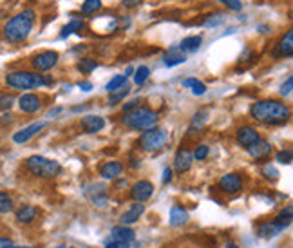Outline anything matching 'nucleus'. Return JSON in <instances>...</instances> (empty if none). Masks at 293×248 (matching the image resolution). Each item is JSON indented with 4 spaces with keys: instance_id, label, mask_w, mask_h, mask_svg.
Masks as SVG:
<instances>
[{
    "instance_id": "nucleus-1",
    "label": "nucleus",
    "mask_w": 293,
    "mask_h": 248,
    "mask_svg": "<svg viewBox=\"0 0 293 248\" xmlns=\"http://www.w3.org/2000/svg\"><path fill=\"white\" fill-rule=\"evenodd\" d=\"M252 116L264 125H281L288 121L289 109L286 104L279 100H261L250 109Z\"/></svg>"
},
{
    "instance_id": "nucleus-2",
    "label": "nucleus",
    "mask_w": 293,
    "mask_h": 248,
    "mask_svg": "<svg viewBox=\"0 0 293 248\" xmlns=\"http://www.w3.org/2000/svg\"><path fill=\"white\" fill-rule=\"evenodd\" d=\"M35 26V11L26 9V11L18 13L4 26V38L9 44H20L29 36Z\"/></svg>"
},
{
    "instance_id": "nucleus-3",
    "label": "nucleus",
    "mask_w": 293,
    "mask_h": 248,
    "mask_svg": "<svg viewBox=\"0 0 293 248\" xmlns=\"http://www.w3.org/2000/svg\"><path fill=\"white\" fill-rule=\"evenodd\" d=\"M6 84L15 91H31L51 84V78L31 71H11L6 75Z\"/></svg>"
},
{
    "instance_id": "nucleus-4",
    "label": "nucleus",
    "mask_w": 293,
    "mask_h": 248,
    "mask_svg": "<svg viewBox=\"0 0 293 248\" xmlns=\"http://www.w3.org/2000/svg\"><path fill=\"white\" fill-rule=\"evenodd\" d=\"M123 123L129 129H134V131H149V129H154L156 123H158V114L152 109L136 107L132 111L125 112Z\"/></svg>"
},
{
    "instance_id": "nucleus-5",
    "label": "nucleus",
    "mask_w": 293,
    "mask_h": 248,
    "mask_svg": "<svg viewBox=\"0 0 293 248\" xmlns=\"http://www.w3.org/2000/svg\"><path fill=\"white\" fill-rule=\"evenodd\" d=\"M26 168H28V172H31L36 178H55L62 172L58 161L44 156H29L26 160Z\"/></svg>"
},
{
    "instance_id": "nucleus-6",
    "label": "nucleus",
    "mask_w": 293,
    "mask_h": 248,
    "mask_svg": "<svg viewBox=\"0 0 293 248\" xmlns=\"http://www.w3.org/2000/svg\"><path fill=\"white\" fill-rule=\"evenodd\" d=\"M166 141H168V132H166L165 129H156V127L145 131L141 134V138H139L141 148H145V151L149 152L163 148L166 145Z\"/></svg>"
},
{
    "instance_id": "nucleus-7",
    "label": "nucleus",
    "mask_w": 293,
    "mask_h": 248,
    "mask_svg": "<svg viewBox=\"0 0 293 248\" xmlns=\"http://www.w3.org/2000/svg\"><path fill=\"white\" fill-rule=\"evenodd\" d=\"M56 64H58V53L56 51H42L31 58V65L40 72L49 71V69H53Z\"/></svg>"
},
{
    "instance_id": "nucleus-8",
    "label": "nucleus",
    "mask_w": 293,
    "mask_h": 248,
    "mask_svg": "<svg viewBox=\"0 0 293 248\" xmlns=\"http://www.w3.org/2000/svg\"><path fill=\"white\" fill-rule=\"evenodd\" d=\"M152 194H154V185L151 181H138V183L132 185L131 188V197L136 203H143V201L151 200Z\"/></svg>"
},
{
    "instance_id": "nucleus-9",
    "label": "nucleus",
    "mask_w": 293,
    "mask_h": 248,
    "mask_svg": "<svg viewBox=\"0 0 293 248\" xmlns=\"http://www.w3.org/2000/svg\"><path fill=\"white\" fill-rule=\"evenodd\" d=\"M45 125H47V121H38V123H31V125H28V127L20 129L18 132L13 134V141L18 143V145L28 143V141L31 140V138H35L36 134L45 127Z\"/></svg>"
},
{
    "instance_id": "nucleus-10",
    "label": "nucleus",
    "mask_w": 293,
    "mask_h": 248,
    "mask_svg": "<svg viewBox=\"0 0 293 248\" xmlns=\"http://www.w3.org/2000/svg\"><path fill=\"white\" fill-rule=\"evenodd\" d=\"M219 188H221L223 192L226 194H237L242 190V180L239 174H225V176H221V180H219Z\"/></svg>"
},
{
    "instance_id": "nucleus-11",
    "label": "nucleus",
    "mask_w": 293,
    "mask_h": 248,
    "mask_svg": "<svg viewBox=\"0 0 293 248\" xmlns=\"http://www.w3.org/2000/svg\"><path fill=\"white\" fill-rule=\"evenodd\" d=\"M18 107L26 114H33V112H38L42 109V100L33 92H26V94H22L18 98Z\"/></svg>"
},
{
    "instance_id": "nucleus-12",
    "label": "nucleus",
    "mask_w": 293,
    "mask_h": 248,
    "mask_svg": "<svg viewBox=\"0 0 293 248\" xmlns=\"http://www.w3.org/2000/svg\"><path fill=\"white\" fill-rule=\"evenodd\" d=\"M237 141L242 145V147L250 148L252 145H255L257 141H261V136H259V132L255 131L254 127H250V125H245L237 131Z\"/></svg>"
},
{
    "instance_id": "nucleus-13",
    "label": "nucleus",
    "mask_w": 293,
    "mask_h": 248,
    "mask_svg": "<svg viewBox=\"0 0 293 248\" xmlns=\"http://www.w3.org/2000/svg\"><path fill=\"white\" fill-rule=\"evenodd\" d=\"M192 161H194L192 152L186 151V148H179L178 154H176V158H174V168L179 174H183V172H186V170H190Z\"/></svg>"
},
{
    "instance_id": "nucleus-14",
    "label": "nucleus",
    "mask_w": 293,
    "mask_h": 248,
    "mask_svg": "<svg viewBox=\"0 0 293 248\" xmlns=\"http://www.w3.org/2000/svg\"><path fill=\"white\" fill-rule=\"evenodd\" d=\"M293 55V31L289 29L284 36L281 38V42L277 44L274 51L275 58H284V56H291Z\"/></svg>"
},
{
    "instance_id": "nucleus-15",
    "label": "nucleus",
    "mask_w": 293,
    "mask_h": 248,
    "mask_svg": "<svg viewBox=\"0 0 293 248\" xmlns=\"http://www.w3.org/2000/svg\"><path fill=\"white\" fill-rule=\"evenodd\" d=\"M143 212H145V207H143L141 203H136V205H132L131 208H127V210H125V212L121 214L119 221H121L123 227H129V225H134L136 221H139V217L143 216Z\"/></svg>"
},
{
    "instance_id": "nucleus-16",
    "label": "nucleus",
    "mask_w": 293,
    "mask_h": 248,
    "mask_svg": "<svg viewBox=\"0 0 293 248\" xmlns=\"http://www.w3.org/2000/svg\"><path fill=\"white\" fill-rule=\"evenodd\" d=\"M80 125H82V129L87 134H96V132H100L103 127H105V120H103L102 116H83L82 121H80Z\"/></svg>"
},
{
    "instance_id": "nucleus-17",
    "label": "nucleus",
    "mask_w": 293,
    "mask_h": 248,
    "mask_svg": "<svg viewBox=\"0 0 293 248\" xmlns=\"http://www.w3.org/2000/svg\"><path fill=\"white\" fill-rule=\"evenodd\" d=\"M185 62H186V55L178 47V45L170 47L165 53V56H163V64H165L166 67H174V65L185 64Z\"/></svg>"
},
{
    "instance_id": "nucleus-18",
    "label": "nucleus",
    "mask_w": 293,
    "mask_h": 248,
    "mask_svg": "<svg viewBox=\"0 0 293 248\" xmlns=\"http://www.w3.org/2000/svg\"><path fill=\"white\" fill-rule=\"evenodd\" d=\"M36 216H38V210H36L33 205H22V207H20L18 210H16V214H15L16 221H18V223H22V225L33 223V221L36 219Z\"/></svg>"
},
{
    "instance_id": "nucleus-19",
    "label": "nucleus",
    "mask_w": 293,
    "mask_h": 248,
    "mask_svg": "<svg viewBox=\"0 0 293 248\" xmlns=\"http://www.w3.org/2000/svg\"><path fill=\"white\" fill-rule=\"evenodd\" d=\"M282 232V228L279 225H275L274 221L272 223H261L257 227V236L262 237V239H272V237H277L279 234Z\"/></svg>"
},
{
    "instance_id": "nucleus-20",
    "label": "nucleus",
    "mask_w": 293,
    "mask_h": 248,
    "mask_svg": "<svg viewBox=\"0 0 293 248\" xmlns=\"http://www.w3.org/2000/svg\"><path fill=\"white\" fill-rule=\"evenodd\" d=\"M121 170H123V165L119 163V161H109V163H105L102 167L100 174H102L103 180H116V178L121 174Z\"/></svg>"
},
{
    "instance_id": "nucleus-21",
    "label": "nucleus",
    "mask_w": 293,
    "mask_h": 248,
    "mask_svg": "<svg viewBox=\"0 0 293 248\" xmlns=\"http://www.w3.org/2000/svg\"><path fill=\"white\" fill-rule=\"evenodd\" d=\"M248 152H250V156L255 158V160H264V158L270 156V152H272V145L261 140L255 145H252V147L248 148Z\"/></svg>"
},
{
    "instance_id": "nucleus-22",
    "label": "nucleus",
    "mask_w": 293,
    "mask_h": 248,
    "mask_svg": "<svg viewBox=\"0 0 293 248\" xmlns=\"http://www.w3.org/2000/svg\"><path fill=\"white\" fill-rule=\"evenodd\" d=\"M201 42H203V36L201 35L186 36V38H183L181 44H179L178 47L181 49L183 53H194V51H198V49H199Z\"/></svg>"
},
{
    "instance_id": "nucleus-23",
    "label": "nucleus",
    "mask_w": 293,
    "mask_h": 248,
    "mask_svg": "<svg viewBox=\"0 0 293 248\" xmlns=\"http://www.w3.org/2000/svg\"><path fill=\"white\" fill-rule=\"evenodd\" d=\"M188 221V212L185 208L176 205V207L170 208V225L172 227H183V225Z\"/></svg>"
},
{
    "instance_id": "nucleus-24",
    "label": "nucleus",
    "mask_w": 293,
    "mask_h": 248,
    "mask_svg": "<svg viewBox=\"0 0 293 248\" xmlns=\"http://www.w3.org/2000/svg\"><path fill=\"white\" fill-rule=\"evenodd\" d=\"M111 237L112 239H118V241H127V243H131L132 239H134V230L129 227H123V225H119V227H114L111 230Z\"/></svg>"
},
{
    "instance_id": "nucleus-25",
    "label": "nucleus",
    "mask_w": 293,
    "mask_h": 248,
    "mask_svg": "<svg viewBox=\"0 0 293 248\" xmlns=\"http://www.w3.org/2000/svg\"><path fill=\"white\" fill-rule=\"evenodd\" d=\"M291 219H293V207L291 205H288V207L282 208L281 212L277 214V217L274 219V223L279 225V227L284 230V228H288L289 225H291Z\"/></svg>"
},
{
    "instance_id": "nucleus-26",
    "label": "nucleus",
    "mask_w": 293,
    "mask_h": 248,
    "mask_svg": "<svg viewBox=\"0 0 293 248\" xmlns=\"http://www.w3.org/2000/svg\"><path fill=\"white\" fill-rule=\"evenodd\" d=\"M15 210V201L6 190H0V214H9Z\"/></svg>"
},
{
    "instance_id": "nucleus-27",
    "label": "nucleus",
    "mask_w": 293,
    "mask_h": 248,
    "mask_svg": "<svg viewBox=\"0 0 293 248\" xmlns=\"http://www.w3.org/2000/svg\"><path fill=\"white\" fill-rule=\"evenodd\" d=\"M183 85H185V87H190L196 96H201V94L206 92V85L203 84V82H199L198 78H186V80H183Z\"/></svg>"
},
{
    "instance_id": "nucleus-28",
    "label": "nucleus",
    "mask_w": 293,
    "mask_h": 248,
    "mask_svg": "<svg viewBox=\"0 0 293 248\" xmlns=\"http://www.w3.org/2000/svg\"><path fill=\"white\" fill-rule=\"evenodd\" d=\"M83 26H85V24H83L82 20H76V18H75V20H71L67 26H65L64 29H62V33H60V38H65V36L72 35V33L82 31V29H83Z\"/></svg>"
},
{
    "instance_id": "nucleus-29",
    "label": "nucleus",
    "mask_w": 293,
    "mask_h": 248,
    "mask_svg": "<svg viewBox=\"0 0 293 248\" xmlns=\"http://www.w3.org/2000/svg\"><path fill=\"white\" fill-rule=\"evenodd\" d=\"M123 85H127V76H125V75H116L114 78L109 82L105 89H107L109 92H114V91H118V89H121Z\"/></svg>"
},
{
    "instance_id": "nucleus-30",
    "label": "nucleus",
    "mask_w": 293,
    "mask_h": 248,
    "mask_svg": "<svg viewBox=\"0 0 293 248\" xmlns=\"http://www.w3.org/2000/svg\"><path fill=\"white\" fill-rule=\"evenodd\" d=\"M149 76H151V69L146 67V65H139V67L136 69V75H134L136 85H143L146 80H149Z\"/></svg>"
},
{
    "instance_id": "nucleus-31",
    "label": "nucleus",
    "mask_w": 293,
    "mask_h": 248,
    "mask_svg": "<svg viewBox=\"0 0 293 248\" xmlns=\"http://www.w3.org/2000/svg\"><path fill=\"white\" fill-rule=\"evenodd\" d=\"M96 67H98V62L92 60V58H83V60L78 64V69L83 72V75H89V72H92Z\"/></svg>"
},
{
    "instance_id": "nucleus-32",
    "label": "nucleus",
    "mask_w": 293,
    "mask_h": 248,
    "mask_svg": "<svg viewBox=\"0 0 293 248\" xmlns=\"http://www.w3.org/2000/svg\"><path fill=\"white\" fill-rule=\"evenodd\" d=\"M102 8V0H85L82 4V11L91 15V13H96L98 9Z\"/></svg>"
},
{
    "instance_id": "nucleus-33",
    "label": "nucleus",
    "mask_w": 293,
    "mask_h": 248,
    "mask_svg": "<svg viewBox=\"0 0 293 248\" xmlns=\"http://www.w3.org/2000/svg\"><path fill=\"white\" fill-rule=\"evenodd\" d=\"M111 94H112V96H111V100H109V104H111V105L118 104L119 100H123V98H125V96L129 94V85H123L121 89H118V91L111 92Z\"/></svg>"
},
{
    "instance_id": "nucleus-34",
    "label": "nucleus",
    "mask_w": 293,
    "mask_h": 248,
    "mask_svg": "<svg viewBox=\"0 0 293 248\" xmlns=\"http://www.w3.org/2000/svg\"><path fill=\"white\" fill-rule=\"evenodd\" d=\"M16 98L13 96V94H9V92H6V94H2L0 96V111H9V109L13 107V104H15Z\"/></svg>"
},
{
    "instance_id": "nucleus-35",
    "label": "nucleus",
    "mask_w": 293,
    "mask_h": 248,
    "mask_svg": "<svg viewBox=\"0 0 293 248\" xmlns=\"http://www.w3.org/2000/svg\"><path fill=\"white\" fill-rule=\"evenodd\" d=\"M206 120H208V112L206 111H203V112H198V114H196L194 116V120H192V129H201L203 125L206 123Z\"/></svg>"
},
{
    "instance_id": "nucleus-36",
    "label": "nucleus",
    "mask_w": 293,
    "mask_h": 248,
    "mask_svg": "<svg viewBox=\"0 0 293 248\" xmlns=\"http://www.w3.org/2000/svg\"><path fill=\"white\" fill-rule=\"evenodd\" d=\"M275 160L279 161V163H282V165H289L291 163V151H281L277 154V156H275Z\"/></svg>"
},
{
    "instance_id": "nucleus-37",
    "label": "nucleus",
    "mask_w": 293,
    "mask_h": 248,
    "mask_svg": "<svg viewBox=\"0 0 293 248\" xmlns=\"http://www.w3.org/2000/svg\"><path fill=\"white\" fill-rule=\"evenodd\" d=\"M192 156H194V160L203 161L206 156H208V147H206V145H199V147L196 148V152L192 154Z\"/></svg>"
},
{
    "instance_id": "nucleus-38",
    "label": "nucleus",
    "mask_w": 293,
    "mask_h": 248,
    "mask_svg": "<svg viewBox=\"0 0 293 248\" xmlns=\"http://www.w3.org/2000/svg\"><path fill=\"white\" fill-rule=\"evenodd\" d=\"M223 6H226L228 9H232V11H239V9L242 8L241 0H219Z\"/></svg>"
},
{
    "instance_id": "nucleus-39",
    "label": "nucleus",
    "mask_w": 293,
    "mask_h": 248,
    "mask_svg": "<svg viewBox=\"0 0 293 248\" xmlns=\"http://www.w3.org/2000/svg\"><path fill=\"white\" fill-rule=\"evenodd\" d=\"M262 174H264L268 180H270V178H272V180H277V176H279L277 168L272 167V165H264V167H262Z\"/></svg>"
},
{
    "instance_id": "nucleus-40",
    "label": "nucleus",
    "mask_w": 293,
    "mask_h": 248,
    "mask_svg": "<svg viewBox=\"0 0 293 248\" xmlns=\"http://www.w3.org/2000/svg\"><path fill=\"white\" fill-rule=\"evenodd\" d=\"M291 87H293V78L289 76L288 80H286V84H282L281 87V96H289L291 94Z\"/></svg>"
},
{
    "instance_id": "nucleus-41",
    "label": "nucleus",
    "mask_w": 293,
    "mask_h": 248,
    "mask_svg": "<svg viewBox=\"0 0 293 248\" xmlns=\"http://www.w3.org/2000/svg\"><path fill=\"white\" fill-rule=\"evenodd\" d=\"M105 248H129V243L127 241H118V239H111Z\"/></svg>"
},
{
    "instance_id": "nucleus-42",
    "label": "nucleus",
    "mask_w": 293,
    "mask_h": 248,
    "mask_svg": "<svg viewBox=\"0 0 293 248\" xmlns=\"http://www.w3.org/2000/svg\"><path fill=\"white\" fill-rule=\"evenodd\" d=\"M121 2L125 8H136V6L141 4V0H121Z\"/></svg>"
},
{
    "instance_id": "nucleus-43",
    "label": "nucleus",
    "mask_w": 293,
    "mask_h": 248,
    "mask_svg": "<svg viewBox=\"0 0 293 248\" xmlns=\"http://www.w3.org/2000/svg\"><path fill=\"white\" fill-rule=\"evenodd\" d=\"M170 180H172V170L170 168H165L163 170V183H168Z\"/></svg>"
},
{
    "instance_id": "nucleus-44",
    "label": "nucleus",
    "mask_w": 293,
    "mask_h": 248,
    "mask_svg": "<svg viewBox=\"0 0 293 248\" xmlns=\"http://www.w3.org/2000/svg\"><path fill=\"white\" fill-rule=\"evenodd\" d=\"M11 121H13V116L9 114V112H8V114H2V116H0V123H2V125L11 123Z\"/></svg>"
},
{
    "instance_id": "nucleus-45",
    "label": "nucleus",
    "mask_w": 293,
    "mask_h": 248,
    "mask_svg": "<svg viewBox=\"0 0 293 248\" xmlns=\"http://www.w3.org/2000/svg\"><path fill=\"white\" fill-rule=\"evenodd\" d=\"M80 89L87 92V91H91V89H92V84H91V82H80Z\"/></svg>"
},
{
    "instance_id": "nucleus-46",
    "label": "nucleus",
    "mask_w": 293,
    "mask_h": 248,
    "mask_svg": "<svg viewBox=\"0 0 293 248\" xmlns=\"http://www.w3.org/2000/svg\"><path fill=\"white\" fill-rule=\"evenodd\" d=\"M8 244H11V239H8V237H0V248L8 246Z\"/></svg>"
},
{
    "instance_id": "nucleus-47",
    "label": "nucleus",
    "mask_w": 293,
    "mask_h": 248,
    "mask_svg": "<svg viewBox=\"0 0 293 248\" xmlns=\"http://www.w3.org/2000/svg\"><path fill=\"white\" fill-rule=\"evenodd\" d=\"M60 111H62V109H60V107H58V109H55V111H51V112H49V116H56V114H58Z\"/></svg>"
},
{
    "instance_id": "nucleus-48",
    "label": "nucleus",
    "mask_w": 293,
    "mask_h": 248,
    "mask_svg": "<svg viewBox=\"0 0 293 248\" xmlns=\"http://www.w3.org/2000/svg\"><path fill=\"white\" fill-rule=\"evenodd\" d=\"M4 248H31V246H15V244H8V246H4Z\"/></svg>"
},
{
    "instance_id": "nucleus-49",
    "label": "nucleus",
    "mask_w": 293,
    "mask_h": 248,
    "mask_svg": "<svg viewBox=\"0 0 293 248\" xmlns=\"http://www.w3.org/2000/svg\"><path fill=\"white\" fill-rule=\"evenodd\" d=\"M226 248H237V246H235L234 243H228V244H226Z\"/></svg>"
},
{
    "instance_id": "nucleus-50",
    "label": "nucleus",
    "mask_w": 293,
    "mask_h": 248,
    "mask_svg": "<svg viewBox=\"0 0 293 248\" xmlns=\"http://www.w3.org/2000/svg\"><path fill=\"white\" fill-rule=\"evenodd\" d=\"M56 248H67V246H56Z\"/></svg>"
}]
</instances>
